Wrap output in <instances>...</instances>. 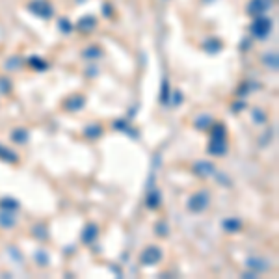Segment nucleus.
<instances>
[{
	"mask_svg": "<svg viewBox=\"0 0 279 279\" xmlns=\"http://www.w3.org/2000/svg\"><path fill=\"white\" fill-rule=\"evenodd\" d=\"M74 28L82 32V34H90L93 30L97 28V17H93V15H84V17L78 19V23L74 24Z\"/></svg>",
	"mask_w": 279,
	"mask_h": 279,
	"instance_id": "6e6552de",
	"label": "nucleus"
},
{
	"mask_svg": "<svg viewBox=\"0 0 279 279\" xmlns=\"http://www.w3.org/2000/svg\"><path fill=\"white\" fill-rule=\"evenodd\" d=\"M222 225L227 233H238L240 229H242V222H240L238 218H227V220H223Z\"/></svg>",
	"mask_w": 279,
	"mask_h": 279,
	"instance_id": "5701e85b",
	"label": "nucleus"
},
{
	"mask_svg": "<svg viewBox=\"0 0 279 279\" xmlns=\"http://www.w3.org/2000/svg\"><path fill=\"white\" fill-rule=\"evenodd\" d=\"M272 19L266 17V15H259L255 17L253 24H251V35L255 37V39H266L270 32H272Z\"/></svg>",
	"mask_w": 279,
	"mask_h": 279,
	"instance_id": "7ed1b4c3",
	"label": "nucleus"
},
{
	"mask_svg": "<svg viewBox=\"0 0 279 279\" xmlns=\"http://www.w3.org/2000/svg\"><path fill=\"white\" fill-rule=\"evenodd\" d=\"M272 6L273 0H250L246 6V13L251 17H259V15H264Z\"/></svg>",
	"mask_w": 279,
	"mask_h": 279,
	"instance_id": "39448f33",
	"label": "nucleus"
},
{
	"mask_svg": "<svg viewBox=\"0 0 279 279\" xmlns=\"http://www.w3.org/2000/svg\"><path fill=\"white\" fill-rule=\"evenodd\" d=\"M209 131H211V138L214 140H227V129L222 123H212Z\"/></svg>",
	"mask_w": 279,
	"mask_h": 279,
	"instance_id": "a211bd4d",
	"label": "nucleus"
},
{
	"mask_svg": "<svg viewBox=\"0 0 279 279\" xmlns=\"http://www.w3.org/2000/svg\"><path fill=\"white\" fill-rule=\"evenodd\" d=\"M21 65H23V60H21L17 54L10 56L6 62H4V69H6V71H19V69H21Z\"/></svg>",
	"mask_w": 279,
	"mask_h": 279,
	"instance_id": "a878e982",
	"label": "nucleus"
},
{
	"mask_svg": "<svg viewBox=\"0 0 279 279\" xmlns=\"http://www.w3.org/2000/svg\"><path fill=\"white\" fill-rule=\"evenodd\" d=\"M171 101V90H170V80H162V88H160V104H170Z\"/></svg>",
	"mask_w": 279,
	"mask_h": 279,
	"instance_id": "b1692460",
	"label": "nucleus"
},
{
	"mask_svg": "<svg viewBox=\"0 0 279 279\" xmlns=\"http://www.w3.org/2000/svg\"><path fill=\"white\" fill-rule=\"evenodd\" d=\"M162 257H164V251L162 248L156 244H151V246H145L140 253V264L142 266H154V264H158L162 261Z\"/></svg>",
	"mask_w": 279,
	"mask_h": 279,
	"instance_id": "f03ea898",
	"label": "nucleus"
},
{
	"mask_svg": "<svg viewBox=\"0 0 279 279\" xmlns=\"http://www.w3.org/2000/svg\"><path fill=\"white\" fill-rule=\"evenodd\" d=\"M194 173L200 177H212L216 175V166L209 162V160H201L194 164Z\"/></svg>",
	"mask_w": 279,
	"mask_h": 279,
	"instance_id": "9d476101",
	"label": "nucleus"
},
{
	"mask_svg": "<svg viewBox=\"0 0 279 279\" xmlns=\"http://www.w3.org/2000/svg\"><path fill=\"white\" fill-rule=\"evenodd\" d=\"M209 205H211V192L209 190H197L186 201V209L194 214H201L209 209Z\"/></svg>",
	"mask_w": 279,
	"mask_h": 279,
	"instance_id": "f257e3e1",
	"label": "nucleus"
},
{
	"mask_svg": "<svg viewBox=\"0 0 279 279\" xmlns=\"http://www.w3.org/2000/svg\"><path fill=\"white\" fill-rule=\"evenodd\" d=\"M58 28H60V32H63V34H71L74 26L69 23V19H60V21H58Z\"/></svg>",
	"mask_w": 279,
	"mask_h": 279,
	"instance_id": "2f4dec72",
	"label": "nucleus"
},
{
	"mask_svg": "<svg viewBox=\"0 0 279 279\" xmlns=\"http://www.w3.org/2000/svg\"><path fill=\"white\" fill-rule=\"evenodd\" d=\"M171 99H173V101H170V103L173 104V106H179V104L182 103V93L181 91H175V93L171 95Z\"/></svg>",
	"mask_w": 279,
	"mask_h": 279,
	"instance_id": "72a5a7b5",
	"label": "nucleus"
},
{
	"mask_svg": "<svg viewBox=\"0 0 279 279\" xmlns=\"http://www.w3.org/2000/svg\"><path fill=\"white\" fill-rule=\"evenodd\" d=\"M246 266L259 275V273L270 270V262H268V259H262V257H248L246 259Z\"/></svg>",
	"mask_w": 279,
	"mask_h": 279,
	"instance_id": "0eeeda50",
	"label": "nucleus"
},
{
	"mask_svg": "<svg viewBox=\"0 0 279 279\" xmlns=\"http://www.w3.org/2000/svg\"><path fill=\"white\" fill-rule=\"evenodd\" d=\"M8 251H10V253H12V255L15 257V259H17L19 262L23 261V255H21V253H17V251H15V248H13V246H10V248H8Z\"/></svg>",
	"mask_w": 279,
	"mask_h": 279,
	"instance_id": "c9c22d12",
	"label": "nucleus"
},
{
	"mask_svg": "<svg viewBox=\"0 0 279 279\" xmlns=\"http://www.w3.org/2000/svg\"><path fill=\"white\" fill-rule=\"evenodd\" d=\"M28 138H30L28 131H26V129H23V127H17V129L12 132V142L13 143H19V145H23V143L28 142Z\"/></svg>",
	"mask_w": 279,
	"mask_h": 279,
	"instance_id": "6ab92c4d",
	"label": "nucleus"
},
{
	"mask_svg": "<svg viewBox=\"0 0 279 279\" xmlns=\"http://www.w3.org/2000/svg\"><path fill=\"white\" fill-rule=\"evenodd\" d=\"M0 160L2 162H8V164H17L19 162V154L13 151V149L6 147L0 143Z\"/></svg>",
	"mask_w": 279,
	"mask_h": 279,
	"instance_id": "4468645a",
	"label": "nucleus"
},
{
	"mask_svg": "<svg viewBox=\"0 0 279 279\" xmlns=\"http://www.w3.org/2000/svg\"><path fill=\"white\" fill-rule=\"evenodd\" d=\"M268 119V115L262 112V110H253V121H255L257 125H264Z\"/></svg>",
	"mask_w": 279,
	"mask_h": 279,
	"instance_id": "473e14b6",
	"label": "nucleus"
},
{
	"mask_svg": "<svg viewBox=\"0 0 279 279\" xmlns=\"http://www.w3.org/2000/svg\"><path fill=\"white\" fill-rule=\"evenodd\" d=\"M145 203H147L149 209H153V211H156L160 207V203H162V195H160L158 188H153V190H149V194H147V200H145Z\"/></svg>",
	"mask_w": 279,
	"mask_h": 279,
	"instance_id": "f3484780",
	"label": "nucleus"
},
{
	"mask_svg": "<svg viewBox=\"0 0 279 279\" xmlns=\"http://www.w3.org/2000/svg\"><path fill=\"white\" fill-rule=\"evenodd\" d=\"M223 49V43L218 37H209L203 41V51H207L209 54H218Z\"/></svg>",
	"mask_w": 279,
	"mask_h": 279,
	"instance_id": "dca6fc26",
	"label": "nucleus"
},
{
	"mask_svg": "<svg viewBox=\"0 0 279 279\" xmlns=\"http://www.w3.org/2000/svg\"><path fill=\"white\" fill-rule=\"evenodd\" d=\"M101 56H103V49L97 45H91L82 51V58H84V60H97V58Z\"/></svg>",
	"mask_w": 279,
	"mask_h": 279,
	"instance_id": "4be33fe9",
	"label": "nucleus"
},
{
	"mask_svg": "<svg viewBox=\"0 0 279 279\" xmlns=\"http://www.w3.org/2000/svg\"><path fill=\"white\" fill-rule=\"evenodd\" d=\"M114 129H115V131L127 132V134H131L132 138H138V136H140V132L134 131V127L129 125V123H127L125 119H117V121H114Z\"/></svg>",
	"mask_w": 279,
	"mask_h": 279,
	"instance_id": "aec40b11",
	"label": "nucleus"
},
{
	"mask_svg": "<svg viewBox=\"0 0 279 279\" xmlns=\"http://www.w3.org/2000/svg\"><path fill=\"white\" fill-rule=\"evenodd\" d=\"M244 108H246V101H242V99H238V101L233 104V110H234V112H238V110H244Z\"/></svg>",
	"mask_w": 279,
	"mask_h": 279,
	"instance_id": "f704fd0d",
	"label": "nucleus"
},
{
	"mask_svg": "<svg viewBox=\"0 0 279 279\" xmlns=\"http://www.w3.org/2000/svg\"><path fill=\"white\" fill-rule=\"evenodd\" d=\"M207 151L212 156H222V154L227 153V140H214V138H211V145L207 147Z\"/></svg>",
	"mask_w": 279,
	"mask_h": 279,
	"instance_id": "9b49d317",
	"label": "nucleus"
},
{
	"mask_svg": "<svg viewBox=\"0 0 279 279\" xmlns=\"http://www.w3.org/2000/svg\"><path fill=\"white\" fill-rule=\"evenodd\" d=\"M86 106V97L84 95H78V93H74V95H69L67 99H63L62 103V108L65 110V112H78V110H82Z\"/></svg>",
	"mask_w": 279,
	"mask_h": 279,
	"instance_id": "423d86ee",
	"label": "nucleus"
},
{
	"mask_svg": "<svg viewBox=\"0 0 279 279\" xmlns=\"http://www.w3.org/2000/svg\"><path fill=\"white\" fill-rule=\"evenodd\" d=\"M212 123H214V121H212L211 115H209V114H201L200 117L195 119L194 125H195V129H200V131H209Z\"/></svg>",
	"mask_w": 279,
	"mask_h": 279,
	"instance_id": "393cba45",
	"label": "nucleus"
},
{
	"mask_svg": "<svg viewBox=\"0 0 279 279\" xmlns=\"http://www.w3.org/2000/svg\"><path fill=\"white\" fill-rule=\"evenodd\" d=\"M28 12L32 15H35V17L45 19V21L54 17V8H52V4L49 0H30Z\"/></svg>",
	"mask_w": 279,
	"mask_h": 279,
	"instance_id": "20e7f679",
	"label": "nucleus"
},
{
	"mask_svg": "<svg viewBox=\"0 0 279 279\" xmlns=\"http://www.w3.org/2000/svg\"><path fill=\"white\" fill-rule=\"evenodd\" d=\"M262 65L270 71H277L279 67V58H277V52H264L262 54Z\"/></svg>",
	"mask_w": 279,
	"mask_h": 279,
	"instance_id": "2eb2a0df",
	"label": "nucleus"
},
{
	"mask_svg": "<svg viewBox=\"0 0 279 279\" xmlns=\"http://www.w3.org/2000/svg\"><path fill=\"white\" fill-rule=\"evenodd\" d=\"M103 125H99V123H91V125H86L84 129H82V134H84L88 140H97V138L103 136Z\"/></svg>",
	"mask_w": 279,
	"mask_h": 279,
	"instance_id": "f8f14e48",
	"label": "nucleus"
},
{
	"mask_svg": "<svg viewBox=\"0 0 279 279\" xmlns=\"http://www.w3.org/2000/svg\"><path fill=\"white\" fill-rule=\"evenodd\" d=\"M15 223H17L15 212L13 211H2V209H0V227L12 229V227H15Z\"/></svg>",
	"mask_w": 279,
	"mask_h": 279,
	"instance_id": "ddd939ff",
	"label": "nucleus"
},
{
	"mask_svg": "<svg viewBox=\"0 0 279 279\" xmlns=\"http://www.w3.org/2000/svg\"><path fill=\"white\" fill-rule=\"evenodd\" d=\"M103 13L108 17V15H112V6H108V4H104L103 6Z\"/></svg>",
	"mask_w": 279,
	"mask_h": 279,
	"instance_id": "e433bc0d",
	"label": "nucleus"
},
{
	"mask_svg": "<svg viewBox=\"0 0 279 279\" xmlns=\"http://www.w3.org/2000/svg\"><path fill=\"white\" fill-rule=\"evenodd\" d=\"M32 236L41 240V242H45L49 238V229H47L45 223H35L34 227H32Z\"/></svg>",
	"mask_w": 279,
	"mask_h": 279,
	"instance_id": "412c9836",
	"label": "nucleus"
},
{
	"mask_svg": "<svg viewBox=\"0 0 279 279\" xmlns=\"http://www.w3.org/2000/svg\"><path fill=\"white\" fill-rule=\"evenodd\" d=\"M12 90H13L12 80L8 78V76H0V93H2V95H10Z\"/></svg>",
	"mask_w": 279,
	"mask_h": 279,
	"instance_id": "c756f323",
	"label": "nucleus"
},
{
	"mask_svg": "<svg viewBox=\"0 0 279 279\" xmlns=\"http://www.w3.org/2000/svg\"><path fill=\"white\" fill-rule=\"evenodd\" d=\"M34 261L39 264V266H47L49 262H51V257H49V253H47L45 250H37L34 253Z\"/></svg>",
	"mask_w": 279,
	"mask_h": 279,
	"instance_id": "cd10ccee",
	"label": "nucleus"
},
{
	"mask_svg": "<svg viewBox=\"0 0 279 279\" xmlns=\"http://www.w3.org/2000/svg\"><path fill=\"white\" fill-rule=\"evenodd\" d=\"M99 236V227L95 223H88L84 229H82V233H80V242L82 244H93Z\"/></svg>",
	"mask_w": 279,
	"mask_h": 279,
	"instance_id": "1a4fd4ad",
	"label": "nucleus"
},
{
	"mask_svg": "<svg viewBox=\"0 0 279 279\" xmlns=\"http://www.w3.org/2000/svg\"><path fill=\"white\" fill-rule=\"evenodd\" d=\"M28 63L35 69V71H47V69H49V63H47L45 60H43V58H39V56L30 58Z\"/></svg>",
	"mask_w": 279,
	"mask_h": 279,
	"instance_id": "c85d7f7f",
	"label": "nucleus"
},
{
	"mask_svg": "<svg viewBox=\"0 0 279 279\" xmlns=\"http://www.w3.org/2000/svg\"><path fill=\"white\" fill-rule=\"evenodd\" d=\"M154 233L158 234L160 238H166L168 234H170V225L166 222H158L156 225H154Z\"/></svg>",
	"mask_w": 279,
	"mask_h": 279,
	"instance_id": "7c9ffc66",
	"label": "nucleus"
},
{
	"mask_svg": "<svg viewBox=\"0 0 279 279\" xmlns=\"http://www.w3.org/2000/svg\"><path fill=\"white\" fill-rule=\"evenodd\" d=\"M19 207H21V203H19L17 200H13V197H2L0 200V209L2 211H17Z\"/></svg>",
	"mask_w": 279,
	"mask_h": 279,
	"instance_id": "bb28decb",
	"label": "nucleus"
}]
</instances>
